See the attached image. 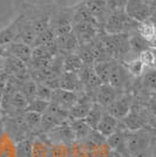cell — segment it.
Instances as JSON below:
<instances>
[{
  "label": "cell",
  "mask_w": 156,
  "mask_h": 157,
  "mask_svg": "<svg viewBox=\"0 0 156 157\" xmlns=\"http://www.w3.org/2000/svg\"><path fill=\"white\" fill-rule=\"evenodd\" d=\"M151 134L148 127L136 131H126L124 147L128 157H143L148 150Z\"/></svg>",
  "instance_id": "1"
},
{
  "label": "cell",
  "mask_w": 156,
  "mask_h": 157,
  "mask_svg": "<svg viewBox=\"0 0 156 157\" xmlns=\"http://www.w3.org/2000/svg\"><path fill=\"white\" fill-rule=\"evenodd\" d=\"M136 27L137 22L129 19L124 11H115L108 13L102 29L107 34H121L129 33L131 29L136 31Z\"/></svg>",
  "instance_id": "2"
},
{
  "label": "cell",
  "mask_w": 156,
  "mask_h": 157,
  "mask_svg": "<svg viewBox=\"0 0 156 157\" xmlns=\"http://www.w3.org/2000/svg\"><path fill=\"white\" fill-rule=\"evenodd\" d=\"M2 118H4L5 131L8 135V138H11L12 141L18 143L20 141L34 137L32 132L29 131L26 120L24 117V113L17 116H2Z\"/></svg>",
  "instance_id": "3"
},
{
  "label": "cell",
  "mask_w": 156,
  "mask_h": 157,
  "mask_svg": "<svg viewBox=\"0 0 156 157\" xmlns=\"http://www.w3.org/2000/svg\"><path fill=\"white\" fill-rule=\"evenodd\" d=\"M73 17L74 6L61 7L59 10H54L51 20V28L54 31L57 38L68 34L73 31Z\"/></svg>",
  "instance_id": "4"
},
{
  "label": "cell",
  "mask_w": 156,
  "mask_h": 157,
  "mask_svg": "<svg viewBox=\"0 0 156 157\" xmlns=\"http://www.w3.org/2000/svg\"><path fill=\"white\" fill-rule=\"evenodd\" d=\"M124 13L137 24L144 22L151 18L149 4L143 0H128L124 6Z\"/></svg>",
  "instance_id": "5"
},
{
  "label": "cell",
  "mask_w": 156,
  "mask_h": 157,
  "mask_svg": "<svg viewBox=\"0 0 156 157\" xmlns=\"http://www.w3.org/2000/svg\"><path fill=\"white\" fill-rule=\"evenodd\" d=\"M131 105H133L131 95L127 93H122L106 108V111L111 114V116H114L116 120L121 121L129 114Z\"/></svg>",
  "instance_id": "6"
},
{
  "label": "cell",
  "mask_w": 156,
  "mask_h": 157,
  "mask_svg": "<svg viewBox=\"0 0 156 157\" xmlns=\"http://www.w3.org/2000/svg\"><path fill=\"white\" fill-rule=\"evenodd\" d=\"M45 136L51 143H65L71 145L75 142V136L69 122L54 127L48 132H46Z\"/></svg>",
  "instance_id": "7"
},
{
  "label": "cell",
  "mask_w": 156,
  "mask_h": 157,
  "mask_svg": "<svg viewBox=\"0 0 156 157\" xmlns=\"http://www.w3.org/2000/svg\"><path fill=\"white\" fill-rule=\"evenodd\" d=\"M133 78L128 71L124 68V66L121 62H117L113 67V71L109 76V85L114 87L120 93H126V89L130 85V78Z\"/></svg>",
  "instance_id": "8"
},
{
  "label": "cell",
  "mask_w": 156,
  "mask_h": 157,
  "mask_svg": "<svg viewBox=\"0 0 156 157\" xmlns=\"http://www.w3.org/2000/svg\"><path fill=\"white\" fill-rule=\"evenodd\" d=\"M94 102H95L94 98L91 96L89 94L84 92L79 93L75 105H73L72 109L69 110L71 120H84L87 116V114L89 113Z\"/></svg>",
  "instance_id": "9"
},
{
  "label": "cell",
  "mask_w": 156,
  "mask_h": 157,
  "mask_svg": "<svg viewBox=\"0 0 156 157\" xmlns=\"http://www.w3.org/2000/svg\"><path fill=\"white\" fill-rule=\"evenodd\" d=\"M78 95L79 93L68 92V90L61 89V88H57V89H53L51 103L64 109V110L69 111L72 107L75 105V102L78 100Z\"/></svg>",
  "instance_id": "10"
},
{
  "label": "cell",
  "mask_w": 156,
  "mask_h": 157,
  "mask_svg": "<svg viewBox=\"0 0 156 157\" xmlns=\"http://www.w3.org/2000/svg\"><path fill=\"white\" fill-rule=\"evenodd\" d=\"M25 19V14H20L5 28L0 29V46L7 47L17 40L21 22Z\"/></svg>",
  "instance_id": "11"
},
{
  "label": "cell",
  "mask_w": 156,
  "mask_h": 157,
  "mask_svg": "<svg viewBox=\"0 0 156 157\" xmlns=\"http://www.w3.org/2000/svg\"><path fill=\"white\" fill-rule=\"evenodd\" d=\"M82 4L92 13V15L103 27L106 18L108 17V4L107 0H82Z\"/></svg>",
  "instance_id": "12"
},
{
  "label": "cell",
  "mask_w": 156,
  "mask_h": 157,
  "mask_svg": "<svg viewBox=\"0 0 156 157\" xmlns=\"http://www.w3.org/2000/svg\"><path fill=\"white\" fill-rule=\"evenodd\" d=\"M6 54L19 59L28 66L32 60V47L20 41H14L6 47Z\"/></svg>",
  "instance_id": "13"
},
{
  "label": "cell",
  "mask_w": 156,
  "mask_h": 157,
  "mask_svg": "<svg viewBox=\"0 0 156 157\" xmlns=\"http://www.w3.org/2000/svg\"><path fill=\"white\" fill-rule=\"evenodd\" d=\"M57 46H58V54H65L66 56V55L76 53L79 48V41L75 34L72 31L68 34L57 38Z\"/></svg>",
  "instance_id": "14"
},
{
  "label": "cell",
  "mask_w": 156,
  "mask_h": 157,
  "mask_svg": "<svg viewBox=\"0 0 156 157\" xmlns=\"http://www.w3.org/2000/svg\"><path fill=\"white\" fill-rule=\"evenodd\" d=\"M120 94H122V93H120L119 90H116V89H115L114 87H111L109 83H102L101 87L98 89L96 94H95L94 100H95L96 103H99L100 105H102L104 109H106Z\"/></svg>",
  "instance_id": "15"
},
{
  "label": "cell",
  "mask_w": 156,
  "mask_h": 157,
  "mask_svg": "<svg viewBox=\"0 0 156 157\" xmlns=\"http://www.w3.org/2000/svg\"><path fill=\"white\" fill-rule=\"evenodd\" d=\"M59 88L68 90V92L81 93L82 92V83H81L79 74L62 72V74L60 75V80H59Z\"/></svg>",
  "instance_id": "16"
},
{
  "label": "cell",
  "mask_w": 156,
  "mask_h": 157,
  "mask_svg": "<svg viewBox=\"0 0 156 157\" xmlns=\"http://www.w3.org/2000/svg\"><path fill=\"white\" fill-rule=\"evenodd\" d=\"M37 36H38L37 32L34 31V28H33V26L31 25V22H29V21L26 19V17H25L24 21H22L21 25H20L19 33H18V36H17V40H15V41L24 42V44H26V45H28V46H31L33 48L34 42H35V40H37Z\"/></svg>",
  "instance_id": "17"
},
{
  "label": "cell",
  "mask_w": 156,
  "mask_h": 157,
  "mask_svg": "<svg viewBox=\"0 0 156 157\" xmlns=\"http://www.w3.org/2000/svg\"><path fill=\"white\" fill-rule=\"evenodd\" d=\"M119 128V120L111 116V114H108L107 111H104L103 116L101 118V121L99 122L96 130L103 136V137H109L113 135Z\"/></svg>",
  "instance_id": "18"
},
{
  "label": "cell",
  "mask_w": 156,
  "mask_h": 157,
  "mask_svg": "<svg viewBox=\"0 0 156 157\" xmlns=\"http://www.w3.org/2000/svg\"><path fill=\"white\" fill-rule=\"evenodd\" d=\"M51 142L45 134H40L32 140V157H48Z\"/></svg>",
  "instance_id": "19"
},
{
  "label": "cell",
  "mask_w": 156,
  "mask_h": 157,
  "mask_svg": "<svg viewBox=\"0 0 156 157\" xmlns=\"http://www.w3.org/2000/svg\"><path fill=\"white\" fill-rule=\"evenodd\" d=\"M69 124L74 132L75 142H85L87 137L92 134V131L94 130L86 123L85 120H69Z\"/></svg>",
  "instance_id": "20"
},
{
  "label": "cell",
  "mask_w": 156,
  "mask_h": 157,
  "mask_svg": "<svg viewBox=\"0 0 156 157\" xmlns=\"http://www.w3.org/2000/svg\"><path fill=\"white\" fill-rule=\"evenodd\" d=\"M84 67H85V63L76 53L66 55L62 60V72L79 74L84 69Z\"/></svg>",
  "instance_id": "21"
},
{
  "label": "cell",
  "mask_w": 156,
  "mask_h": 157,
  "mask_svg": "<svg viewBox=\"0 0 156 157\" xmlns=\"http://www.w3.org/2000/svg\"><path fill=\"white\" fill-rule=\"evenodd\" d=\"M116 61L117 60L111 59V60H107V61H101V62L94 63V71H95L98 78L101 80L102 83H108L109 82V76H111L113 67L116 63Z\"/></svg>",
  "instance_id": "22"
},
{
  "label": "cell",
  "mask_w": 156,
  "mask_h": 157,
  "mask_svg": "<svg viewBox=\"0 0 156 157\" xmlns=\"http://www.w3.org/2000/svg\"><path fill=\"white\" fill-rule=\"evenodd\" d=\"M141 78V86L144 92L154 94L156 93V69L146 68Z\"/></svg>",
  "instance_id": "23"
},
{
  "label": "cell",
  "mask_w": 156,
  "mask_h": 157,
  "mask_svg": "<svg viewBox=\"0 0 156 157\" xmlns=\"http://www.w3.org/2000/svg\"><path fill=\"white\" fill-rule=\"evenodd\" d=\"M104 111H106V109H104L102 105H100L99 103L94 102V105H93V107L91 108L89 113L87 114V116H86L84 120H85L86 123L89 125L91 128H93V129L96 130L99 122L101 121V118H102V116H103Z\"/></svg>",
  "instance_id": "24"
},
{
  "label": "cell",
  "mask_w": 156,
  "mask_h": 157,
  "mask_svg": "<svg viewBox=\"0 0 156 157\" xmlns=\"http://www.w3.org/2000/svg\"><path fill=\"white\" fill-rule=\"evenodd\" d=\"M24 117L26 120V123L29 128V131L32 135L35 137L41 134V115L32 111H25Z\"/></svg>",
  "instance_id": "25"
},
{
  "label": "cell",
  "mask_w": 156,
  "mask_h": 157,
  "mask_svg": "<svg viewBox=\"0 0 156 157\" xmlns=\"http://www.w3.org/2000/svg\"><path fill=\"white\" fill-rule=\"evenodd\" d=\"M129 46H130V52L135 53L137 56L140 55V53H142L143 51L148 49V42L147 40H144L135 31L134 34H129Z\"/></svg>",
  "instance_id": "26"
},
{
  "label": "cell",
  "mask_w": 156,
  "mask_h": 157,
  "mask_svg": "<svg viewBox=\"0 0 156 157\" xmlns=\"http://www.w3.org/2000/svg\"><path fill=\"white\" fill-rule=\"evenodd\" d=\"M121 63L124 66V68L128 71L130 75L133 78H140L141 75L144 72V66L141 62V60L138 58H135V59H131V60H122Z\"/></svg>",
  "instance_id": "27"
},
{
  "label": "cell",
  "mask_w": 156,
  "mask_h": 157,
  "mask_svg": "<svg viewBox=\"0 0 156 157\" xmlns=\"http://www.w3.org/2000/svg\"><path fill=\"white\" fill-rule=\"evenodd\" d=\"M37 87H38V82H35L32 78L24 81L19 88V92L26 98L28 103L37 98Z\"/></svg>",
  "instance_id": "28"
},
{
  "label": "cell",
  "mask_w": 156,
  "mask_h": 157,
  "mask_svg": "<svg viewBox=\"0 0 156 157\" xmlns=\"http://www.w3.org/2000/svg\"><path fill=\"white\" fill-rule=\"evenodd\" d=\"M136 32L142 36L144 40L150 39L153 35L156 34V25L153 20H147L144 22H140L137 24Z\"/></svg>",
  "instance_id": "29"
},
{
  "label": "cell",
  "mask_w": 156,
  "mask_h": 157,
  "mask_svg": "<svg viewBox=\"0 0 156 157\" xmlns=\"http://www.w3.org/2000/svg\"><path fill=\"white\" fill-rule=\"evenodd\" d=\"M32 138L20 141L15 147V157H32Z\"/></svg>",
  "instance_id": "30"
},
{
  "label": "cell",
  "mask_w": 156,
  "mask_h": 157,
  "mask_svg": "<svg viewBox=\"0 0 156 157\" xmlns=\"http://www.w3.org/2000/svg\"><path fill=\"white\" fill-rule=\"evenodd\" d=\"M48 157H69V145L65 143H51Z\"/></svg>",
  "instance_id": "31"
},
{
  "label": "cell",
  "mask_w": 156,
  "mask_h": 157,
  "mask_svg": "<svg viewBox=\"0 0 156 157\" xmlns=\"http://www.w3.org/2000/svg\"><path fill=\"white\" fill-rule=\"evenodd\" d=\"M48 105H49V102L42 101V100H39V98H35V100L31 101L27 105V108L25 111H32V113H37V114L42 115L46 111V109L48 108Z\"/></svg>",
  "instance_id": "32"
},
{
  "label": "cell",
  "mask_w": 156,
  "mask_h": 157,
  "mask_svg": "<svg viewBox=\"0 0 156 157\" xmlns=\"http://www.w3.org/2000/svg\"><path fill=\"white\" fill-rule=\"evenodd\" d=\"M141 60V62L143 63L144 68H154V61H155V53L153 49H146L142 53H140V55L137 56Z\"/></svg>",
  "instance_id": "33"
},
{
  "label": "cell",
  "mask_w": 156,
  "mask_h": 157,
  "mask_svg": "<svg viewBox=\"0 0 156 157\" xmlns=\"http://www.w3.org/2000/svg\"><path fill=\"white\" fill-rule=\"evenodd\" d=\"M52 93L53 89L49 88L47 85H45V83H38V87H37V98L42 100V101H47V102H51Z\"/></svg>",
  "instance_id": "34"
},
{
  "label": "cell",
  "mask_w": 156,
  "mask_h": 157,
  "mask_svg": "<svg viewBox=\"0 0 156 157\" xmlns=\"http://www.w3.org/2000/svg\"><path fill=\"white\" fill-rule=\"evenodd\" d=\"M128 0H107L108 4V13L115 11H124V6Z\"/></svg>",
  "instance_id": "35"
},
{
  "label": "cell",
  "mask_w": 156,
  "mask_h": 157,
  "mask_svg": "<svg viewBox=\"0 0 156 157\" xmlns=\"http://www.w3.org/2000/svg\"><path fill=\"white\" fill-rule=\"evenodd\" d=\"M149 110L151 111V114L156 117V93L151 94L149 100Z\"/></svg>",
  "instance_id": "36"
},
{
  "label": "cell",
  "mask_w": 156,
  "mask_h": 157,
  "mask_svg": "<svg viewBox=\"0 0 156 157\" xmlns=\"http://www.w3.org/2000/svg\"><path fill=\"white\" fill-rule=\"evenodd\" d=\"M5 85H6V75L0 78V107L2 103V98H4V92H5Z\"/></svg>",
  "instance_id": "37"
},
{
  "label": "cell",
  "mask_w": 156,
  "mask_h": 157,
  "mask_svg": "<svg viewBox=\"0 0 156 157\" xmlns=\"http://www.w3.org/2000/svg\"><path fill=\"white\" fill-rule=\"evenodd\" d=\"M147 42H148V47H149L150 49L156 51V34L155 35H153L150 39L147 40Z\"/></svg>",
  "instance_id": "38"
},
{
  "label": "cell",
  "mask_w": 156,
  "mask_h": 157,
  "mask_svg": "<svg viewBox=\"0 0 156 157\" xmlns=\"http://www.w3.org/2000/svg\"><path fill=\"white\" fill-rule=\"evenodd\" d=\"M150 13H151V18H156V0H153L149 4Z\"/></svg>",
  "instance_id": "39"
},
{
  "label": "cell",
  "mask_w": 156,
  "mask_h": 157,
  "mask_svg": "<svg viewBox=\"0 0 156 157\" xmlns=\"http://www.w3.org/2000/svg\"><path fill=\"white\" fill-rule=\"evenodd\" d=\"M4 131H5V125H4V118H2L1 114H0V137L2 136Z\"/></svg>",
  "instance_id": "40"
},
{
  "label": "cell",
  "mask_w": 156,
  "mask_h": 157,
  "mask_svg": "<svg viewBox=\"0 0 156 157\" xmlns=\"http://www.w3.org/2000/svg\"><path fill=\"white\" fill-rule=\"evenodd\" d=\"M108 157H122V155H121L119 151L113 150V149H111V154H109V156H108Z\"/></svg>",
  "instance_id": "41"
},
{
  "label": "cell",
  "mask_w": 156,
  "mask_h": 157,
  "mask_svg": "<svg viewBox=\"0 0 156 157\" xmlns=\"http://www.w3.org/2000/svg\"><path fill=\"white\" fill-rule=\"evenodd\" d=\"M6 55V47L0 46V59H2Z\"/></svg>",
  "instance_id": "42"
},
{
  "label": "cell",
  "mask_w": 156,
  "mask_h": 157,
  "mask_svg": "<svg viewBox=\"0 0 156 157\" xmlns=\"http://www.w3.org/2000/svg\"><path fill=\"white\" fill-rule=\"evenodd\" d=\"M154 53H155V61H154V68L156 69V51H154Z\"/></svg>",
  "instance_id": "43"
},
{
  "label": "cell",
  "mask_w": 156,
  "mask_h": 157,
  "mask_svg": "<svg viewBox=\"0 0 156 157\" xmlns=\"http://www.w3.org/2000/svg\"><path fill=\"white\" fill-rule=\"evenodd\" d=\"M143 1H146V2H148V4H150V2L153 1V0H143Z\"/></svg>",
  "instance_id": "44"
}]
</instances>
